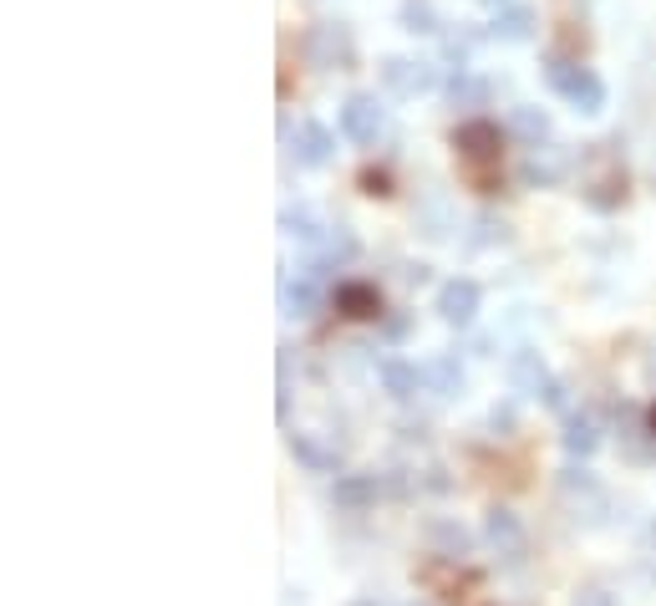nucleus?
<instances>
[{"label": "nucleus", "mask_w": 656, "mask_h": 606, "mask_svg": "<svg viewBox=\"0 0 656 606\" xmlns=\"http://www.w3.org/2000/svg\"><path fill=\"white\" fill-rule=\"evenodd\" d=\"M454 148L464 158V169L478 179V189H494V169H499V153H504V133L494 128L489 118H474L454 133Z\"/></svg>", "instance_id": "obj_1"}, {"label": "nucleus", "mask_w": 656, "mask_h": 606, "mask_svg": "<svg viewBox=\"0 0 656 606\" xmlns=\"http://www.w3.org/2000/svg\"><path fill=\"white\" fill-rule=\"evenodd\" d=\"M545 77H549V87H555V92H560V98L570 102L575 112H585V118H596V112L606 108V82H600L590 67H580V61L549 57Z\"/></svg>", "instance_id": "obj_2"}, {"label": "nucleus", "mask_w": 656, "mask_h": 606, "mask_svg": "<svg viewBox=\"0 0 656 606\" xmlns=\"http://www.w3.org/2000/svg\"><path fill=\"white\" fill-rule=\"evenodd\" d=\"M306 61L316 72H347L351 61H357V41H351V26L347 21H316L300 41Z\"/></svg>", "instance_id": "obj_3"}, {"label": "nucleus", "mask_w": 656, "mask_h": 606, "mask_svg": "<svg viewBox=\"0 0 656 606\" xmlns=\"http://www.w3.org/2000/svg\"><path fill=\"white\" fill-rule=\"evenodd\" d=\"M596 169H590V179H585V205L590 209H616L620 199H626V169H620L616 153H596L590 158Z\"/></svg>", "instance_id": "obj_4"}, {"label": "nucleus", "mask_w": 656, "mask_h": 606, "mask_svg": "<svg viewBox=\"0 0 656 606\" xmlns=\"http://www.w3.org/2000/svg\"><path fill=\"white\" fill-rule=\"evenodd\" d=\"M382 102L371 98V92H351L347 102H341V133L351 138V143H377V133H382Z\"/></svg>", "instance_id": "obj_5"}, {"label": "nucleus", "mask_w": 656, "mask_h": 606, "mask_svg": "<svg viewBox=\"0 0 656 606\" xmlns=\"http://www.w3.org/2000/svg\"><path fill=\"white\" fill-rule=\"evenodd\" d=\"M382 82L392 87L397 98H423L438 87V72H433L428 61H407V57H387L382 61Z\"/></svg>", "instance_id": "obj_6"}, {"label": "nucleus", "mask_w": 656, "mask_h": 606, "mask_svg": "<svg viewBox=\"0 0 656 606\" xmlns=\"http://www.w3.org/2000/svg\"><path fill=\"white\" fill-rule=\"evenodd\" d=\"M478 301H484L478 280L458 276V280H448V286L438 291V316L448 321V327H468V321L478 316Z\"/></svg>", "instance_id": "obj_7"}, {"label": "nucleus", "mask_w": 656, "mask_h": 606, "mask_svg": "<svg viewBox=\"0 0 656 606\" xmlns=\"http://www.w3.org/2000/svg\"><path fill=\"white\" fill-rule=\"evenodd\" d=\"M484 535H489V546L499 550L504 560H519L525 556V525H519V515L504 505L489 509V520H484Z\"/></svg>", "instance_id": "obj_8"}, {"label": "nucleus", "mask_w": 656, "mask_h": 606, "mask_svg": "<svg viewBox=\"0 0 656 606\" xmlns=\"http://www.w3.org/2000/svg\"><path fill=\"white\" fill-rule=\"evenodd\" d=\"M336 311L351 316V321H377L382 316V291L361 286V280H347V286H336Z\"/></svg>", "instance_id": "obj_9"}, {"label": "nucleus", "mask_w": 656, "mask_h": 606, "mask_svg": "<svg viewBox=\"0 0 656 606\" xmlns=\"http://www.w3.org/2000/svg\"><path fill=\"white\" fill-rule=\"evenodd\" d=\"M336 505H347V509H367L377 505V495H382V479L377 474H336Z\"/></svg>", "instance_id": "obj_10"}, {"label": "nucleus", "mask_w": 656, "mask_h": 606, "mask_svg": "<svg viewBox=\"0 0 656 606\" xmlns=\"http://www.w3.org/2000/svg\"><path fill=\"white\" fill-rule=\"evenodd\" d=\"M509 383H514V393H529V398H545V388L555 383L549 377V367L539 362V352H519L509 362Z\"/></svg>", "instance_id": "obj_11"}, {"label": "nucleus", "mask_w": 656, "mask_h": 606, "mask_svg": "<svg viewBox=\"0 0 656 606\" xmlns=\"http://www.w3.org/2000/svg\"><path fill=\"white\" fill-rule=\"evenodd\" d=\"M331 128H321V122H300V133H296V158L306 163V169H321V163H331Z\"/></svg>", "instance_id": "obj_12"}, {"label": "nucleus", "mask_w": 656, "mask_h": 606, "mask_svg": "<svg viewBox=\"0 0 656 606\" xmlns=\"http://www.w3.org/2000/svg\"><path fill=\"white\" fill-rule=\"evenodd\" d=\"M494 41H509V47H519V41L535 37V11L529 6H519V0H509L499 16H494Z\"/></svg>", "instance_id": "obj_13"}, {"label": "nucleus", "mask_w": 656, "mask_h": 606, "mask_svg": "<svg viewBox=\"0 0 656 606\" xmlns=\"http://www.w3.org/2000/svg\"><path fill=\"white\" fill-rule=\"evenodd\" d=\"M428 540H433V556L438 560H464L468 556V530L464 525H454V520H433Z\"/></svg>", "instance_id": "obj_14"}, {"label": "nucleus", "mask_w": 656, "mask_h": 606, "mask_svg": "<svg viewBox=\"0 0 656 606\" xmlns=\"http://www.w3.org/2000/svg\"><path fill=\"white\" fill-rule=\"evenodd\" d=\"M377 372H382V388L392 393V398H413V393H418V383H423V367L402 362V357H387Z\"/></svg>", "instance_id": "obj_15"}, {"label": "nucleus", "mask_w": 656, "mask_h": 606, "mask_svg": "<svg viewBox=\"0 0 656 606\" xmlns=\"http://www.w3.org/2000/svg\"><path fill=\"white\" fill-rule=\"evenodd\" d=\"M351 255H357V240H351L347 230H331L316 240V270H336V266H347Z\"/></svg>", "instance_id": "obj_16"}, {"label": "nucleus", "mask_w": 656, "mask_h": 606, "mask_svg": "<svg viewBox=\"0 0 656 606\" xmlns=\"http://www.w3.org/2000/svg\"><path fill=\"white\" fill-rule=\"evenodd\" d=\"M280 301H286V316H300V321H310V316L321 311V291H316L310 280H286V286H280Z\"/></svg>", "instance_id": "obj_17"}, {"label": "nucleus", "mask_w": 656, "mask_h": 606, "mask_svg": "<svg viewBox=\"0 0 656 606\" xmlns=\"http://www.w3.org/2000/svg\"><path fill=\"white\" fill-rule=\"evenodd\" d=\"M509 133L514 138H525L529 148H539L549 138V112H539V108H514L509 112Z\"/></svg>", "instance_id": "obj_18"}, {"label": "nucleus", "mask_w": 656, "mask_h": 606, "mask_svg": "<svg viewBox=\"0 0 656 606\" xmlns=\"http://www.w3.org/2000/svg\"><path fill=\"white\" fill-rule=\"evenodd\" d=\"M423 383H433L438 398H454V393L464 388V367H458L454 357H433V362L423 367Z\"/></svg>", "instance_id": "obj_19"}, {"label": "nucleus", "mask_w": 656, "mask_h": 606, "mask_svg": "<svg viewBox=\"0 0 656 606\" xmlns=\"http://www.w3.org/2000/svg\"><path fill=\"white\" fill-rule=\"evenodd\" d=\"M290 454H296L300 464H310V469H321V474H336V469H341V454H336V449H321V444H310L306 434H290Z\"/></svg>", "instance_id": "obj_20"}, {"label": "nucleus", "mask_w": 656, "mask_h": 606, "mask_svg": "<svg viewBox=\"0 0 656 606\" xmlns=\"http://www.w3.org/2000/svg\"><path fill=\"white\" fill-rule=\"evenodd\" d=\"M565 449H570V459H590L600 449V428L590 418H570L565 424Z\"/></svg>", "instance_id": "obj_21"}, {"label": "nucleus", "mask_w": 656, "mask_h": 606, "mask_svg": "<svg viewBox=\"0 0 656 606\" xmlns=\"http://www.w3.org/2000/svg\"><path fill=\"white\" fill-rule=\"evenodd\" d=\"M280 225H286V235H300V240H321V225H316V215H310L306 205H296V209H286V215H280Z\"/></svg>", "instance_id": "obj_22"}, {"label": "nucleus", "mask_w": 656, "mask_h": 606, "mask_svg": "<svg viewBox=\"0 0 656 606\" xmlns=\"http://www.w3.org/2000/svg\"><path fill=\"white\" fill-rule=\"evenodd\" d=\"M402 26H407V31H438V11H433V0H402Z\"/></svg>", "instance_id": "obj_23"}, {"label": "nucleus", "mask_w": 656, "mask_h": 606, "mask_svg": "<svg viewBox=\"0 0 656 606\" xmlns=\"http://www.w3.org/2000/svg\"><path fill=\"white\" fill-rule=\"evenodd\" d=\"M560 173H565V158H560V153H545V158L535 153V158L525 163V183H555Z\"/></svg>", "instance_id": "obj_24"}, {"label": "nucleus", "mask_w": 656, "mask_h": 606, "mask_svg": "<svg viewBox=\"0 0 656 606\" xmlns=\"http://www.w3.org/2000/svg\"><path fill=\"white\" fill-rule=\"evenodd\" d=\"M448 92H454V102H484V82H474V77H464V72L448 82Z\"/></svg>", "instance_id": "obj_25"}, {"label": "nucleus", "mask_w": 656, "mask_h": 606, "mask_svg": "<svg viewBox=\"0 0 656 606\" xmlns=\"http://www.w3.org/2000/svg\"><path fill=\"white\" fill-rule=\"evenodd\" d=\"M387 183H392V179H387V173H377V169H367V173H361V189H367V195H392Z\"/></svg>", "instance_id": "obj_26"}, {"label": "nucleus", "mask_w": 656, "mask_h": 606, "mask_svg": "<svg viewBox=\"0 0 656 606\" xmlns=\"http://www.w3.org/2000/svg\"><path fill=\"white\" fill-rule=\"evenodd\" d=\"M575 606H616V596H606V592H596V586H590V592L575 596Z\"/></svg>", "instance_id": "obj_27"}, {"label": "nucleus", "mask_w": 656, "mask_h": 606, "mask_svg": "<svg viewBox=\"0 0 656 606\" xmlns=\"http://www.w3.org/2000/svg\"><path fill=\"white\" fill-rule=\"evenodd\" d=\"M545 403H549V408H565V383H549V388H545Z\"/></svg>", "instance_id": "obj_28"}, {"label": "nucleus", "mask_w": 656, "mask_h": 606, "mask_svg": "<svg viewBox=\"0 0 656 606\" xmlns=\"http://www.w3.org/2000/svg\"><path fill=\"white\" fill-rule=\"evenodd\" d=\"M489 424H494V428H509V424H514V408H494V413H489Z\"/></svg>", "instance_id": "obj_29"}, {"label": "nucleus", "mask_w": 656, "mask_h": 606, "mask_svg": "<svg viewBox=\"0 0 656 606\" xmlns=\"http://www.w3.org/2000/svg\"><path fill=\"white\" fill-rule=\"evenodd\" d=\"M387 337H407V316H392V321H387Z\"/></svg>", "instance_id": "obj_30"}, {"label": "nucleus", "mask_w": 656, "mask_h": 606, "mask_svg": "<svg viewBox=\"0 0 656 606\" xmlns=\"http://www.w3.org/2000/svg\"><path fill=\"white\" fill-rule=\"evenodd\" d=\"M646 434H652V438H656V408H652V413H646Z\"/></svg>", "instance_id": "obj_31"}, {"label": "nucleus", "mask_w": 656, "mask_h": 606, "mask_svg": "<svg viewBox=\"0 0 656 606\" xmlns=\"http://www.w3.org/2000/svg\"><path fill=\"white\" fill-rule=\"evenodd\" d=\"M484 6H494V11H504V6H509V0H484Z\"/></svg>", "instance_id": "obj_32"}, {"label": "nucleus", "mask_w": 656, "mask_h": 606, "mask_svg": "<svg viewBox=\"0 0 656 606\" xmlns=\"http://www.w3.org/2000/svg\"><path fill=\"white\" fill-rule=\"evenodd\" d=\"M351 606H382V602H371V596H361V602H351Z\"/></svg>", "instance_id": "obj_33"}]
</instances>
